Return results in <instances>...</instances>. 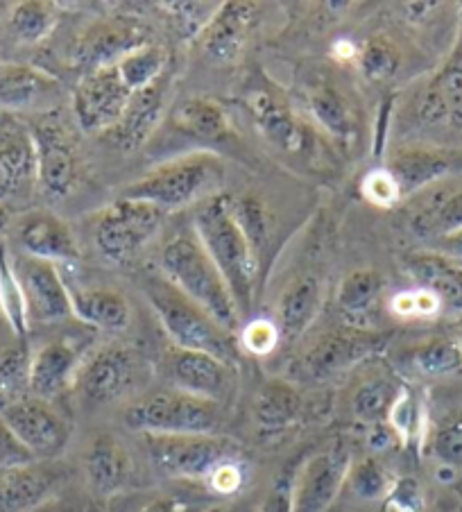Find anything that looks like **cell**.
<instances>
[{"label": "cell", "instance_id": "cell-1", "mask_svg": "<svg viewBox=\"0 0 462 512\" xmlns=\"http://www.w3.org/2000/svg\"><path fill=\"white\" fill-rule=\"evenodd\" d=\"M193 234L216 263L220 275L234 295L243 322L250 315L256 297V281L261 275V263L252 245L247 243L241 227L236 225L229 209V195L218 193L200 202L193 211Z\"/></svg>", "mask_w": 462, "mask_h": 512}, {"label": "cell", "instance_id": "cell-2", "mask_svg": "<svg viewBox=\"0 0 462 512\" xmlns=\"http://www.w3.org/2000/svg\"><path fill=\"white\" fill-rule=\"evenodd\" d=\"M141 293L152 306L173 347L211 354L229 365L238 363V338L213 320L200 304L188 300L161 272H145Z\"/></svg>", "mask_w": 462, "mask_h": 512}, {"label": "cell", "instance_id": "cell-3", "mask_svg": "<svg viewBox=\"0 0 462 512\" xmlns=\"http://www.w3.org/2000/svg\"><path fill=\"white\" fill-rule=\"evenodd\" d=\"M159 272L173 281L188 300L200 304L213 320L238 336L243 318L238 313L234 295L198 236L179 234L168 241L161 250Z\"/></svg>", "mask_w": 462, "mask_h": 512}, {"label": "cell", "instance_id": "cell-4", "mask_svg": "<svg viewBox=\"0 0 462 512\" xmlns=\"http://www.w3.org/2000/svg\"><path fill=\"white\" fill-rule=\"evenodd\" d=\"M222 182H225L222 159L209 150H198L159 164L139 182L127 186L123 198L148 202L170 213L198 207L200 202L220 193Z\"/></svg>", "mask_w": 462, "mask_h": 512}, {"label": "cell", "instance_id": "cell-5", "mask_svg": "<svg viewBox=\"0 0 462 512\" xmlns=\"http://www.w3.org/2000/svg\"><path fill=\"white\" fill-rule=\"evenodd\" d=\"M154 472L166 479L207 485L216 469L243 460L245 451L236 440L218 433L204 435H141Z\"/></svg>", "mask_w": 462, "mask_h": 512}, {"label": "cell", "instance_id": "cell-6", "mask_svg": "<svg viewBox=\"0 0 462 512\" xmlns=\"http://www.w3.org/2000/svg\"><path fill=\"white\" fill-rule=\"evenodd\" d=\"M125 422L141 435H204L220 426V406L168 388L141 397L127 408Z\"/></svg>", "mask_w": 462, "mask_h": 512}, {"label": "cell", "instance_id": "cell-7", "mask_svg": "<svg viewBox=\"0 0 462 512\" xmlns=\"http://www.w3.org/2000/svg\"><path fill=\"white\" fill-rule=\"evenodd\" d=\"M30 125L34 148H37V182L39 193L48 200H64L80 182V152L73 130L64 116L48 112L23 116Z\"/></svg>", "mask_w": 462, "mask_h": 512}, {"label": "cell", "instance_id": "cell-8", "mask_svg": "<svg viewBox=\"0 0 462 512\" xmlns=\"http://www.w3.org/2000/svg\"><path fill=\"white\" fill-rule=\"evenodd\" d=\"M164 216V211L148 202L130 198L116 200L102 211L96 223V232H93L96 247L114 266H132L145 245L159 234Z\"/></svg>", "mask_w": 462, "mask_h": 512}, {"label": "cell", "instance_id": "cell-9", "mask_svg": "<svg viewBox=\"0 0 462 512\" xmlns=\"http://www.w3.org/2000/svg\"><path fill=\"white\" fill-rule=\"evenodd\" d=\"M150 374L152 365L139 349L130 345H105L82 363L77 383L89 404L102 406L130 397L148 383Z\"/></svg>", "mask_w": 462, "mask_h": 512}, {"label": "cell", "instance_id": "cell-10", "mask_svg": "<svg viewBox=\"0 0 462 512\" xmlns=\"http://www.w3.org/2000/svg\"><path fill=\"white\" fill-rule=\"evenodd\" d=\"M39 193L37 148L23 116L0 114V207L23 209Z\"/></svg>", "mask_w": 462, "mask_h": 512}, {"label": "cell", "instance_id": "cell-11", "mask_svg": "<svg viewBox=\"0 0 462 512\" xmlns=\"http://www.w3.org/2000/svg\"><path fill=\"white\" fill-rule=\"evenodd\" d=\"M0 417L37 463H53L71 440V424L66 417L50 401L32 395L5 408Z\"/></svg>", "mask_w": 462, "mask_h": 512}, {"label": "cell", "instance_id": "cell-12", "mask_svg": "<svg viewBox=\"0 0 462 512\" xmlns=\"http://www.w3.org/2000/svg\"><path fill=\"white\" fill-rule=\"evenodd\" d=\"M152 41L148 25L134 16H109L91 23L75 39L71 48V64L82 68L84 73L96 71L102 66L118 64L121 59Z\"/></svg>", "mask_w": 462, "mask_h": 512}, {"label": "cell", "instance_id": "cell-13", "mask_svg": "<svg viewBox=\"0 0 462 512\" xmlns=\"http://www.w3.org/2000/svg\"><path fill=\"white\" fill-rule=\"evenodd\" d=\"M12 266L23 288L30 324H55L73 318L71 293L59 266L14 252Z\"/></svg>", "mask_w": 462, "mask_h": 512}, {"label": "cell", "instance_id": "cell-14", "mask_svg": "<svg viewBox=\"0 0 462 512\" xmlns=\"http://www.w3.org/2000/svg\"><path fill=\"white\" fill-rule=\"evenodd\" d=\"M132 91L118 73L116 64L84 73L73 91V116L82 132L107 134L118 123Z\"/></svg>", "mask_w": 462, "mask_h": 512}, {"label": "cell", "instance_id": "cell-15", "mask_svg": "<svg viewBox=\"0 0 462 512\" xmlns=\"http://www.w3.org/2000/svg\"><path fill=\"white\" fill-rule=\"evenodd\" d=\"M352 465V449L342 440L308 458L295 479L293 512H327L347 483Z\"/></svg>", "mask_w": 462, "mask_h": 512}, {"label": "cell", "instance_id": "cell-16", "mask_svg": "<svg viewBox=\"0 0 462 512\" xmlns=\"http://www.w3.org/2000/svg\"><path fill=\"white\" fill-rule=\"evenodd\" d=\"M385 345H388V336L381 334V331L342 324V327L324 334L318 343L308 349L302 358V370L311 379H329L333 374L345 372L367 361V358L379 356Z\"/></svg>", "mask_w": 462, "mask_h": 512}, {"label": "cell", "instance_id": "cell-17", "mask_svg": "<svg viewBox=\"0 0 462 512\" xmlns=\"http://www.w3.org/2000/svg\"><path fill=\"white\" fill-rule=\"evenodd\" d=\"M12 236L21 254L50 261L55 266H75L80 261V245L71 225L48 209H25L12 218Z\"/></svg>", "mask_w": 462, "mask_h": 512}, {"label": "cell", "instance_id": "cell-18", "mask_svg": "<svg viewBox=\"0 0 462 512\" xmlns=\"http://www.w3.org/2000/svg\"><path fill=\"white\" fill-rule=\"evenodd\" d=\"M243 102L265 141L290 155H304L311 145V134L279 89L270 82H254L247 87Z\"/></svg>", "mask_w": 462, "mask_h": 512}, {"label": "cell", "instance_id": "cell-19", "mask_svg": "<svg viewBox=\"0 0 462 512\" xmlns=\"http://www.w3.org/2000/svg\"><path fill=\"white\" fill-rule=\"evenodd\" d=\"M385 168L395 177L401 198L408 200L442 179L462 175V150L413 143L392 152Z\"/></svg>", "mask_w": 462, "mask_h": 512}, {"label": "cell", "instance_id": "cell-20", "mask_svg": "<svg viewBox=\"0 0 462 512\" xmlns=\"http://www.w3.org/2000/svg\"><path fill=\"white\" fill-rule=\"evenodd\" d=\"M164 370L170 388L213 401L218 406L234 395L236 365H229L211 354L173 347L164 361Z\"/></svg>", "mask_w": 462, "mask_h": 512}, {"label": "cell", "instance_id": "cell-21", "mask_svg": "<svg viewBox=\"0 0 462 512\" xmlns=\"http://www.w3.org/2000/svg\"><path fill=\"white\" fill-rule=\"evenodd\" d=\"M417 118L426 127H449L462 132V21L447 59L419 96Z\"/></svg>", "mask_w": 462, "mask_h": 512}, {"label": "cell", "instance_id": "cell-22", "mask_svg": "<svg viewBox=\"0 0 462 512\" xmlns=\"http://www.w3.org/2000/svg\"><path fill=\"white\" fill-rule=\"evenodd\" d=\"M306 107L320 130L340 148L349 150L361 139V114H358L356 100L342 84L338 87L336 80L324 75L308 84Z\"/></svg>", "mask_w": 462, "mask_h": 512}, {"label": "cell", "instance_id": "cell-23", "mask_svg": "<svg viewBox=\"0 0 462 512\" xmlns=\"http://www.w3.org/2000/svg\"><path fill=\"white\" fill-rule=\"evenodd\" d=\"M408 200H413L408 229L422 241L433 243L462 227V175L442 179Z\"/></svg>", "mask_w": 462, "mask_h": 512}, {"label": "cell", "instance_id": "cell-24", "mask_svg": "<svg viewBox=\"0 0 462 512\" xmlns=\"http://www.w3.org/2000/svg\"><path fill=\"white\" fill-rule=\"evenodd\" d=\"M170 82L161 75L157 82L141 91H134L123 109L118 123L105 134L107 139L123 150H136L150 139L168 109Z\"/></svg>", "mask_w": 462, "mask_h": 512}, {"label": "cell", "instance_id": "cell-25", "mask_svg": "<svg viewBox=\"0 0 462 512\" xmlns=\"http://www.w3.org/2000/svg\"><path fill=\"white\" fill-rule=\"evenodd\" d=\"M256 14L259 10L254 3H241V0L220 3V10L198 37L202 53L218 66L234 64L243 55Z\"/></svg>", "mask_w": 462, "mask_h": 512}, {"label": "cell", "instance_id": "cell-26", "mask_svg": "<svg viewBox=\"0 0 462 512\" xmlns=\"http://www.w3.org/2000/svg\"><path fill=\"white\" fill-rule=\"evenodd\" d=\"M82 368V349L73 340L55 338L32 352L30 395L53 404L73 386Z\"/></svg>", "mask_w": 462, "mask_h": 512}, {"label": "cell", "instance_id": "cell-27", "mask_svg": "<svg viewBox=\"0 0 462 512\" xmlns=\"http://www.w3.org/2000/svg\"><path fill=\"white\" fill-rule=\"evenodd\" d=\"M57 93V78L44 68L21 62H0V114H39L44 112L41 109L44 102L55 98Z\"/></svg>", "mask_w": 462, "mask_h": 512}, {"label": "cell", "instance_id": "cell-28", "mask_svg": "<svg viewBox=\"0 0 462 512\" xmlns=\"http://www.w3.org/2000/svg\"><path fill=\"white\" fill-rule=\"evenodd\" d=\"M84 472H87L89 488L100 499H111L132 485L134 460L116 435L102 433L91 442L84 456Z\"/></svg>", "mask_w": 462, "mask_h": 512}, {"label": "cell", "instance_id": "cell-29", "mask_svg": "<svg viewBox=\"0 0 462 512\" xmlns=\"http://www.w3.org/2000/svg\"><path fill=\"white\" fill-rule=\"evenodd\" d=\"M62 483V469L53 463H32L0 472V512H32L53 497Z\"/></svg>", "mask_w": 462, "mask_h": 512}, {"label": "cell", "instance_id": "cell-30", "mask_svg": "<svg viewBox=\"0 0 462 512\" xmlns=\"http://www.w3.org/2000/svg\"><path fill=\"white\" fill-rule=\"evenodd\" d=\"M304 397L288 381L270 379L256 390L252 401V422L261 438H277L302 420Z\"/></svg>", "mask_w": 462, "mask_h": 512}, {"label": "cell", "instance_id": "cell-31", "mask_svg": "<svg viewBox=\"0 0 462 512\" xmlns=\"http://www.w3.org/2000/svg\"><path fill=\"white\" fill-rule=\"evenodd\" d=\"M170 127L177 134L207 145H222L234 139V127L227 109L216 98L191 96L170 112Z\"/></svg>", "mask_w": 462, "mask_h": 512}, {"label": "cell", "instance_id": "cell-32", "mask_svg": "<svg viewBox=\"0 0 462 512\" xmlns=\"http://www.w3.org/2000/svg\"><path fill=\"white\" fill-rule=\"evenodd\" d=\"M401 266L417 288L431 290L438 297L444 311L462 315V266L433 250L410 252Z\"/></svg>", "mask_w": 462, "mask_h": 512}, {"label": "cell", "instance_id": "cell-33", "mask_svg": "<svg viewBox=\"0 0 462 512\" xmlns=\"http://www.w3.org/2000/svg\"><path fill=\"white\" fill-rule=\"evenodd\" d=\"M68 293H71L73 318L87 327L102 331V334H121L130 327L132 306L118 290L102 286L73 288L68 284Z\"/></svg>", "mask_w": 462, "mask_h": 512}, {"label": "cell", "instance_id": "cell-34", "mask_svg": "<svg viewBox=\"0 0 462 512\" xmlns=\"http://www.w3.org/2000/svg\"><path fill=\"white\" fill-rule=\"evenodd\" d=\"M322 311V286L313 275H299L288 281L281 290L275 322L281 340H297L311 324L318 320Z\"/></svg>", "mask_w": 462, "mask_h": 512}, {"label": "cell", "instance_id": "cell-35", "mask_svg": "<svg viewBox=\"0 0 462 512\" xmlns=\"http://www.w3.org/2000/svg\"><path fill=\"white\" fill-rule=\"evenodd\" d=\"M385 288V279L372 268H361L349 272L338 288L336 304L345 324L349 327H365V318L379 304Z\"/></svg>", "mask_w": 462, "mask_h": 512}, {"label": "cell", "instance_id": "cell-36", "mask_svg": "<svg viewBox=\"0 0 462 512\" xmlns=\"http://www.w3.org/2000/svg\"><path fill=\"white\" fill-rule=\"evenodd\" d=\"M385 424L395 431L399 445L424 447L426 435H429V413H426L424 397L415 388L401 386Z\"/></svg>", "mask_w": 462, "mask_h": 512}, {"label": "cell", "instance_id": "cell-37", "mask_svg": "<svg viewBox=\"0 0 462 512\" xmlns=\"http://www.w3.org/2000/svg\"><path fill=\"white\" fill-rule=\"evenodd\" d=\"M410 365L426 379L462 377V347L451 336L429 338L410 349Z\"/></svg>", "mask_w": 462, "mask_h": 512}, {"label": "cell", "instance_id": "cell-38", "mask_svg": "<svg viewBox=\"0 0 462 512\" xmlns=\"http://www.w3.org/2000/svg\"><path fill=\"white\" fill-rule=\"evenodd\" d=\"M30 363L28 340H14L0 347V413L30 397Z\"/></svg>", "mask_w": 462, "mask_h": 512}, {"label": "cell", "instance_id": "cell-39", "mask_svg": "<svg viewBox=\"0 0 462 512\" xmlns=\"http://www.w3.org/2000/svg\"><path fill=\"white\" fill-rule=\"evenodd\" d=\"M59 19L55 3L46 0H25L16 3L7 16V30L23 46H37L50 37Z\"/></svg>", "mask_w": 462, "mask_h": 512}, {"label": "cell", "instance_id": "cell-40", "mask_svg": "<svg viewBox=\"0 0 462 512\" xmlns=\"http://www.w3.org/2000/svg\"><path fill=\"white\" fill-rule=\"evenodd\" d=\"M0 313L10 324L16 340H28L30 336V318L28 306H25L23 288L12 266V252L7 250L3 238H0Z\"/></svg>", "mask_w": 462, "mask_h": 512}, {"label": "cell", "instance_id": "cell-41", "mask_svg": "<svg viewBox=\"0 0 462 512\" xmlns=\"http://www.w3.org/2000/svg\"><path fill=\"white\" fill-rule=\"evenodd\" d=\"M166 66L168 50L157 44V41H150V44L132 50V53H127L121 62L116 64L125 87L132 93L150 87V84L157 82L161 75H166Z\"/></svg>", "mask_w": 462, "mask_h": 512}, {"label": "cell", "instance_id": "cell-42", "mask_svg": "<svg viewBox=\"0 0 462 512\" xmlns=\"http://www.w3.org/2000/svg\"><path fill=\"white\" fill-rule=\"evenodd\" d=\"M229 209L234 216L236 225L241 227L247 243L252 245L259 263L263 261V254L268 250L270 243V213L265 204L252 193L243 195H229Z\"/></svg>", "mask_w": 462, "mask_h": 512}, {"label": "cell", "instance_id": "cell-43", "mask_svg": "<svg viewBox=\"0 0 462 512\" xmlns=\"http://www.w3.org/2000/svg\"><path fill=\"white\" fill-rule=\"evenodd\" d=\"M358 71L370 82H390L401 68V50L385 34L370 37L358 48Z\"/></svg>", "mask_w": 462, "mask_h": 512}, {"label": "cell", "instance_id": "cell-44", "mask_svg": "<svg viewBox=\"0 0 462 512\" xmlns=\"http://www.w3.org/2000/svg\"><path fill=\"white\" fill-rule=\"evenodd\" d=\"M399 388L401 386H397V383L383 377L365 381L363 386L356 390L352 401V411L356 420L365 426L388 422V413L399 395Z\"/></svg>", "mask_w": 462, "mask_h": 512}, {"label": "cell", "instance_id": "cell-45", "mask_svg": "<svg viewBox=\"0 0 462 512\" xmlns=\"http://www.w3.org/2000/svg\"><path fill=\"white\" fill-rule=\"evenodd\" d=\"M395 481L397 479L390 474V469L376 456H365L363 460H358L347 476V483L352 485L354 494L363 501H383Z\"/></svg>", "mask_w": 462, "mask_h": 512}, {"label": "cell", "instance_id": "cell-46", "mask_svg": "<svg viewBox=\"0 0 462 512\" xmlns=\"http://www.w3.org/2000/svg\"><path fill=\"white\" fill-rule=\"evenodd\" d=\"M424 447L442 465L462 469V411L444 415L433 431L429 429Z\"/></svg>", "mask_w": 462, "mask_h": 512}, {"label": "cell", "instance_id": "cell-47", "mask_svg": "<svg viewBox=\"0 0 462 512\" xmlns=\"http://www.w3.org/2000/svg\"><path fill=\"white\" fill-rule=\"evenodd\" d=\"M141 512H216V497L207 490H170L150 499Z\"/></svg>", "mask_w": 462, "mask_h": 512}, {"label": "cell", "instance_id": "cell-48", "mask_svg": "<svg viewBox=\"0 0 462 512\" xmlns=\"http://www.w3.org/2000/svg\"><path fill=\"white\" fill-rule=\"evenodd\" d=\"M390 311L401 320H431L444 311L438 297L426 288L401 290L390 300Z\"/></svg>", "mask_w": 462, "mask_h": 512}, {"label": "cell", "instance_id": "cell-49", "mask_svg": "<svg viewBox=\"0 0 462 512\" xmlns=\"http://www.w3.org/2000/svg\"><path fill=\"white\" fill-rule=\"evenodd\" d=\"M164 7L184 39H198L220 10V3H166Z\"/></svg>", "mask_w": 462, "mask_h": 512}, {"label": "cell", "instance_id": "cell-50", "mask_svg": "<svg viewBox=\"0 0 462 512\" xmlns=\"http://www.w3.org/2000/svg\"><path fill=\"white\" fill-rule=\"evenodd\" d=\"M281 343V334L275 320L268 318H254L243 322L241 331H238V347H243L247 354L252 356H268L277 349Z\"/></svg>", "mask_w": 462, "mask_h": 512}, {"label": "cell", "instance_id": "cell-51", "mask_svg": "<svg viewBox=\"0 0 462 512\" xmlns=\"http://www.w3.org/2000/svg\"><path fill=\"white\" fill-rule=\"evenodd\" d=\"M361 193L367 202L374 204V207H379V209H395L397 204L404 202L395 177L390 175V170L385 166L374 168L363 177Z\"/></svg>", "mask_w": 462, "mask_h": 512}, {"label": "cell", "instance_id": "cell-52", "mask_svg": "<svg viewBox=\"0 0 462 512\" xmlns=\"http://www.w3.org/2000/svg\"><path fill=\"white\" fill-rule=\"evenodd\" d=\"M379 512H424V492L417 479L401 476L385 494Z\"/></svg>", "mask_w": 462, "mask_h": 512}, {"label": "cell", "instance_id": "cell-53", "mask_svg": "<svg viewBox=\"0 0 462 512\" xmlns=\"http://www.w3.org/2000/svg\"><path fill=\"white\" fill-rule=\"evenodd\" d=\"M297 472L299 467L288 465L284 472L277 476L268 497L261 503V512H293V490Z\"/></svg>", "mask_w": 462, "mask_h": 512}, {"label": "cell", "instance_id": "cell-54", "mask_svg": "<svg viewBox=\"0 0 462 512\" xmlns=\"http://www.w3.org/2000/svg\"><path fill=\"white\" fill-rule=\"evenodd\" d=\"M243 485H245V460H231V463L216 469V474L211 476L204 488H207L216 499H222V497H234V494L243 490Z\"/></svg>", "mask_w": 462, "mask_h": 512}, {"label": "cell", "instance_id": "cell-55", "mask_svg": "<svg viewBox=\"0 0 462 512\" xmlns=\"http://www.w3.org/2000/svg\"><path fill=\"white\" fill-rule=\"evenodd\" d=\"M32 463H37V460H34L30 456V451L16 440L10 426H7L3 417H0V472H10V469L25 467Z\"/></svg>", "mask_w": 462, "mask_h": 512}, {"label": "cell", "instance_id": "cell-56", "mask_svg": "<svg viewBox=\"0 0 462 512\" xmlns=\"http://www.w3.org/2000/svg\"><path fill=\"white\" fill-rule=\"evenodd\" d=\"M429 250L438 252L440 256H444V259L462 266V227L456 229V232L438 238V241L429 243Z\"/></svg>", "mask_w": 462, "mask_h": 512}, {"label": "cell", "instance_id": "cell-57", "mask_svg": "<svg viewBox=\"0 0 462 512\" xmlns=\"http://www.w3.org/2000/svg\"><path fill=\"white\" fill-rule=\"evenodd\" d=\"M397 435L390 429L388 424H374L367 426V447H370L372 454H383L397 445Z\"/></svg>", "mask_w": 462, "mask_h": 512}, {"label": "cell", "instance_id": "cell-58", "mask_svg": "<svg viewBox=\"0 0 462 512\" xmlns=\"http://www.w3.org/2000/svg\"><path fill=\"white\" fill-rule=\"evenodd\" d=\"M12 213L7 211L5 207H0V236H3L7 229H10V225H12Z\"/></svg>", "mask_w": 462, "mask_h": 512}, {"label": "cell", "instance_id": "cell-59", "mask_svg": "<svg viewBox=\"0 0 462 512\" xmlns=\"http://www.w3.org/2000/svg\"><path fill=\"white\" fill-rule=\"evenodd\" d=\"M458 340V345L462 347V320H460V324H458V331H456V336H453Z\"/></svg>", "mask_w": 462, "mask_h": 512}, {"label": "cell", "instance_id": "cell-60", "mask_svg": "<svg viewBox=\"0 0 462 512\" xmlns=\"http://www.w3.org/2000/svg\"><path fill=\"white\" fill-rule=\"evenodd\" d=\"M66 512H80V510H75V508H68Z\"/></svg>", "mask_w": 462, "mask_h": 512}, {"label": "cell", "instance_id": "cell-61", "mask_svg": "<svg viewBox=\"0 0 462 512\" xmlns=\"http://www.w3.org/2000/svg\"><path fill=\"white\" fill-rule=\"evenodd\" d=\"M460 21H462V10H460Z\"/></svg>", "mask_w": 462, "mask_h": 512}]
</instances>
